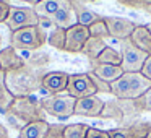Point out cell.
Listing matches in <instances>:
<instances>
[{"instance_id":"cell-1","label":"cell","mask_w":151,"mask_h":138,"mask_svg":"<svg viewBox=\"0 0 151 138\" xmlns=\"http://www.w3.org/2000/svg\"><path fill=\"white\" fill-rule=\"evenodd\" d=\"M151 88V80L143 76L141 72L124 73L119 80L111 83V94L122 101H135Z\"/></svg>"},{"instance_id":"cell-2","label":"cell","mask_w":151,"mask_h":138,"mask_svg":"<svg viewBox=\"0 0 151 138\" xmlns=\"http://www.w3.org/2000/svg\"><path fill=\"white\" fill-rule=\"evenodd\" d=\"M37 67L33 65H24L23 68L17 72L7 73V86L13 96H28L33 94L36 89H41V80L44 75H34V70Z\"/></svg>"},{"instance_id":"cell-3","label":"cell","mask_w":151,"mask_h":138,"mask_svg":"<svg viewBox=\"0 0 151 138\" xmlns=\"http://www.w3.org/2000/svg\"><path fill=\"white\" fill-rule=\"evenodd\" d=\"M5 115H12V117L18 119L23 125L36 120H46V112L42 109L41 99H37L33 94L17 96Z\"/></svg>"},{"instance_id":"cell-4","label":"cell","mask_w":151,"mask_h":138,"mask_svg":"<svg viewBox=\"0 0 151 138\" xmlns=\"http://www.w3.org/2000/svg\"><path fill=\"white\" fill-rule=\"evenodd\" d=\"M46 42V31L41 26H29L10 33V46L17 50H37Z\"/></svg>"},{"instance_id":"cell-5","label":"cell","mask_w":151,"mask_h":138,"mask_svg":"<svg viewBox=\"0 0 151 138\" xmlns=\"http://www.w3.org/2000/svg\"><path fill=\"white\" fill-rule=\"evenodd\" d=\"M75 102L76 99H73L72 96H47V98L41 99V104L46 114L57 117L60 120H67L72 115H75Z\"/></svg>"},{"instance_id":"cell-6","label":"cell","mask_w":151,"mask_h":138,"mask_svg":"<svg viewBox=\"0 0 151 138\" xmlns=\"http://www.w3.org/2000/svg\"><path fill=\"white\" fill-rule=\"evenodd\" d=\"M120 55H122V70L124 73H137V72H141L143 68V63L145 60L148 59V54L140 50L138 47H135L132 44L130 39H124L120 41Z\"/></svg>"},{"instance_id":"cell-7","label":"cell","mask_w":151,"mask_h":138,"mask_svg":"<svg viewBox=\"0 0 151 138\" xmlns=\"http://www.w3.org/2000/svg\"><path fill=\"white\" fill-rule=\"evenodd\" d=\"M39 24V17L33 8H26V7H12L10 15H8L5 26L8 28L10 33H15L18 29L23 28H29V26H37Z\"/></svg>"},{"instance_id":"cell-8","label":"cell","mask_w":151,"mask_h":138,"mask_svg":"<svg viewBox=\"0 0 151 138\" xmlns=\"http://www.w3.org/2000/svg\"><path fill=\"white\" fill-rule=\"evenodd\" d=\"M67 94L72 96L73 99H81L98 94V89H96L89 73H73V75L68 76Z\"/></svg>"},{"instance_id":"cell-9","label":"cell","mask_w":151,"mask_h":138,"mask_svg":"<svg viewBox=\"0 0 151 138\" xmlns=\"http://www.w3.org/2000/svg\"><path fill=\"white\" fill-rule=\"evenodd\" d=\"M89 37H91L89 36V29L80 23L65 29V52H70V54L83 52V47L88 42Z\"/></svg>"},{"instance_id":"cell-10","label":"cell","mask_w":151,"mask_h":138,"mask_svg":"<svg viewBox=\"0 0 151 138\" xmlns=\"http://www.w3.org/2000/svg\"><path fill=\"white\" fill-rule=\"evenodd\" d=\"M106 26L109 31V37L117 41H124L128 39L133 33V29L137 28V24L133 21L127 20V18H120V17H104Z\"/></svg>"},{"instance_id":"cell-11","label":"cell","mask_w":151,"mask_h":138,"mask_svg":"<svg viewBox=\"0 0 151 138\" xmlns=\"http://www.w3.org/2000/svg\"><path fill=\"white\" fill-rule=\"evenodd\" d=\"M68 76L70 75L65 72H47V73H44L42 80H41V89L49 93L50 96L60 94L62 91H67Z\"/></svg>"},{"instance_id":"cell-12","label":"cell","mask_w":151,"mask_h":138,"mask_svg":"<svg viewBox=\"0 0 151 138\" xmlns=\"http://www.w3.org/2000/svg\"><path fill=\"white\" fill-rule=\"evenodd\" d=\"M102 109H104V101L98 98V94L76 99L75 102V115H81V117H101Z\"/></svg>"},{"instance_id":"cell-13","label":"cell","mask_w":151,"mask_h":138,"mask_svg":"<svg viewBox=\"0 0 151 138\" xmlns=\"http://www.w3.org/2000/svg\"><path fill=\"white\" fill-rule=\"evenodd\" d=\"M24 65H26L24 59L12 46L4 47V49L0 50V70L4 73L17 72V70L23 68Z\"/></svg>"},{"instance_id":"cell-14","label":"cell","mask_w":151,"mask_h":138,"mask_svg":"<svg viewBox=\"0 0 151 138\" xmlns=\"http://www.w3.org/2000/svg\"><path fill=\"white\" fill-rule=\"evenodd\" d=\"M72 5L73 4L68 2V0H41L39 4H36L33 7V10L37 13V17L50 18L59 10H62V8H70Z\"/></svg>"},{"instance_id":"cell-15","label":"cell","mask_w":151,"mask_h":138,"mask_svg":"<svg viewBox=\"0 0 151 138\" xmlns=\"http://www.w3.org/2000/svg\"><path fill=\"white\" fill-rule=\"evenodd\" d=\"M91 73H94L98 78H101L106 83H114L124 75V70L120 65H107V63H93Z\"/></svg>"},{"instance_id":"cell-16","label":"cell","mask_w":151,"mask_h":138,"mask_svg":"<svg viewBox=\"0 0 151 138\" xmlns=\"http://www.w3.org/2000/svg\"><path fill=\"white\" fill-rule=\"evenodd\" d=\"M128 39L132 41L135 47L151 55V33L146 28V24H137V28L133 29V33Z\"/></svg>"},{"instance_id":"cell-17","label":"cell","mask_w":151,"mask_h":138,"mask_svg":"<svg viewBox=\"0 0 151 138\" xmlns=\"http://www.w3.org/2000/svg\"><path fill=\"white\" fill-rule=\"evenodd\" d=\"M50 124L47 120H36L24 124L18 132V138H46Z\"/></svg>"},{"instance_id":"cell-18","label":"cell","mask_w":151,"mask_h":138,"mask_svg":"<svg viewBox=\"0 0 151 138\" xmlns=\"http://www.w3.org/2000/svg\"><path fill=\"white\" fill-rule=\"evenodd\" d=\"M50 20L55 24V28H62V29H68V28L75 26V24L78 23L76 13H75V10H73V5L70 8H62V10H59L57 13H54L52 17H50Z\"/></svg>"},{"instance_id":"cell-19","label":"cell","mask_w":151,"mask_h":138,"mask_svg":"<svg viewBox=\"0 0 151 138\" xmlns=\"http://www.w3.org/2000/svg\"><path fill=\"white\" fill-rule=\"evenodd\" d=\"M13 99H15L13 93L7 86V73H4L0 70V114H4V115L7 114Z\"/></svg>"},{"instance_id":"cell-20","label":"cell","mask_w":151,"mask_h":138,"mask_svg":"<svg viewBox=\"0 0 151 138\" xmlns=\"http://www.w3.org/2000/svg\"><path fill=\"white\" fill-rule=\"evenodd\" d=\"M107 47V42L104 39H98V37H89L88 42L83 47V54L91 60V63H94L98 60V57L101 55V52Z\"/></svg>"},{"instance_id":"cell-21","label":"cell","mask_w":151,"mask_h":138,"mask_svg":"<svg viewBox=\"0 0 151 138\" xmlns=\"http://www.w3.org/2000/svg\"><path fill=\"white\" fill-rule=\"evenodd\" d=\"M73 10H75L76 13V20H78L80 24H83V26H91L94 21L101 20L102 17H99L98 13H94V12L88 10V8H85V5H80V4H73Z\"/></svg>"},{"instance_id":"cell-22","label":"cell","mask_w":151,"mask_h":138,"mask_svg":"<svg viewBox=\"0 0 151 138\" xmlns=\"http://www.w3.org/2000/svg\"><path fill=\"white\" fill-rule=\"evenodd\" d=\"M94 63H107V65H120L122 63V55L120 50L115 49V47L107 46L104 50L101 52V55L98 57Z\"/></svg>"},{"instance_id":"cell-23","label":"cell","mask_w":151,"mask_h":138,"mask_svg":"<svg viewBox=\"0 0 151 138\" xmlns=\"http://www.w3.org/2000/svg\"><path fill=\"white\" fill-rule=\"evenodd\" d=\"M47 44L57 50H65V29L54 28L47 36Z\"/></svg>"},{"instance_id":"cell-24","label":"cell","mask_w":151,"mask_h":138,"mask_svg":"<svg viewBox=\"0 0 151 138\" xmlns=\"http://www.w3.org/2000/svg\"><path fill=\"white\" fill-rule=\"evenodd\" d=\"M89 125L86 124H70L63 128V138H86Z\"/></svg>"},{"instance_id":"cell-25","label":"cell","mask_w":151,"mask_h":138,"mask_svg":"<svg viewBox=\"0 0 151 138\" xmlns=\"http://www.w3.org/2000/svg\"><path fill=\"white\" fill-rule=\"evenodd\" d=\"M88 29H89V36L91 37H98V39H106V37H109V31H107V26H106L104 18L94 21L91 26H88Z\"/></svg>"},{"instance_id":"cell-26","label":"cell","mask_w":151,"mask_h":138,"mask_svg":"<svg viewBox=\"0 0 151 138\" xmlns=\"http://www.w3.org/2000/svg\"><path fill=\"white\" fill-rule=\"evenodd\" d=\"M133 106H135V109H137L138 114H141V112H151V88L148 89L143 96H140L138 99H135Z\"/></svg>"},{"instance_id":"cell-27","label":"cell","mask_w":151,"mask_h":138,"mask_svg":"<svg viewBox=\"0 0 151 138\" xmlns=\"http://www.w3.org/2000/svg\"><path fill=\"white\" fill-rule=\"evenodd\" d=\"M107 132H109V137L111 138H135L130 127H117V128H112V130H107Z\"/></svg>"},{"instance_id":"cell-28","label":"cell","mask_w":151,"mask_h":138,"mask_svg":"<svg viewBox=\"0 0 151 138\" xmlns=\"http://www.w3.org/2000/svg\"><path fill=\"white\" fill-rule=\"evenodd\" d=\"M89 76H91V80H93V83H94L98 93H111V85H109V83L102 81L101 78H98V76H96L94 73H91V72H89Z\"/></svg>"},{"instance_id":"cell-29","label":"cell","mask_w":151,"mask_h":138,"mask_svg":"<svg viewBox=\"0 0 151 138\" xmlns=\"http://www.w3.org/2000/svg\"><path fill=\"white\" fill-rule=\"evenodd\" d=\"M63 128H65V125L52 124L49 127V132H47L46 138H63Z\"/></svg>"},{"instance_id":"cell-30","label":"cell","mask_w":151,"mask_h":138,"mask_svg":"<svg viewBox=\"0 0 151 138\" xmlns=\"http://www.w3.org/2000/svg\"><path fill=\"white\" fill-rule=\"evenodd\" d=\"M86 138H111V137H109L107 130H99L96 127H89L88 133H86Z\"/></svg>"},{"instance_id":"cell-31","label":"cell","mask_w":151,"mask_h":138,"mask_svg":"<svg viewBox=\"0 0 151 138\" xmlns=\"http://www.w3.org/2000/svg\"><path fill=\"white\" fill-rule=\"evenodd\" d=\"M10 10H12V5L8 2H4V0H0V23H5L10 15Z\"/></svg>"},{"instance_id":"cell-32","label":"cell","mask_w":151,"mask_h":138,"mask_svg":"<svg viewBox=\"0 0 151 138\" xmlns=\"http://www.w3.org/2000/svg\"><path fill=\"white\" fill-rule=\"evenodd\" d=\"M117 2L125 5V7H130V8H143V10H146V7L143 5L141 0H117Z\"/></svg>"},{"instance_id":"cell-33","label":"cell","mask_w":151,"mask_h":138,"mask_svg":"<svg viewBox=\"0 0 151 138\" xmlns=\"http://www.w3.org/2000/svg\"><path fill=\"white\" fill-rule=\"evenodd\" d=\"M141 73H143V76H146L148 80H151V55H148V59L145 60Z\"/></svg>"},{"instance_id":"cell-34","label":"cell","mask_w":151,"mask_h":138,"mask_svg":"<svg viewBox=\"0 0 151 138\" xmlns=\"http://www.w3.org/2000/svg\"><path fill=\"white\" fill-rule=\"evenodd\" d=\"M37 26H41L42 29H47V28H55V24L52 23V20H50V18L39 17V24H37Z\"/></svg>"},{"instance_id":"cell-35","label":"cell","mask_w":151,"mask_h":138,"mask_svg":"<svg viewBox=\"0 0 151 138\" xmlns=\"http://www.w3.org/2000/svg\"><path fill=\"white\" fill-rule=\"evenodd\" d=\"M68 2H72V4H96V2H99V0H68Z\"/></svg>"},{"instance_id":"cell-36","label":"cell","mask_w":151,"mask_h":138,"mask_svg":"<svg viewBox=\"0 0 151 138\" xmlns=\"http://www.w3.org/2000/svg\"><path fill=\"white\" fill-rule=\"evenodd\" d=\"M4 2H7V0H4ZM20 2H26V4H29V5H36V4H39L41 0H20Z\"/></svg>"},{"instance_id":"cell-37","label":"cell","mask_w":151,"mask_h":138,"mask_svg":"<svg viewBox=\"0 0 151 138\" xmlns=\"http://www.w3.org/2000/svg\"><path fill=\"white\" fill-rule=\"evenodd\" d=\"M141 2H143V5H145V7H151V0H141Z\"/></svg>"},{"instance_id":"cell-38","label":"cell","mask_w":151,"mask_h":138,"mask_svg":"<svg viewBox=\"0 0 151 138\" xmlns=\"http://www.w3.org/2000/svg\"><path fill=\"white\" fill-rule=\"evenodd\" d=\"M2 42H4V39H2V34H0V50H2Z\"/></svg>"},{"instance_id":"cell-39","label":"cell","mask_w":151,"mask_h":138,"mask_svg":"<svg viewBox=\"0 0 151 138\" xmlns=\"http://www.w3.org/2000/svg\"><path fill=\"white\" fill-rule=\"evenodd\" d=\"M148 138H151V122H150V133H148Z\"/></svg>"},{"instance_id":"cell-40","label":"cell","mask_w":151,"mask_h":138,"mask_svg":"<svg viewBox=\"0 0 151 138\" xmlns=\"http://www.w3.org/2000/svg\"><path fill=\"white\" fill-rule=\"evenodd\" d=\"M146 28L150 29V33H151V23H150V24H146Z\"/></svg>"},{"instance_id":"cell-41","label":"cell","mask_w":151,"mask_h":138,"mask_svg":"<svg viewBox=\"0 0 151 138\" xmlns=\"http://www.w3.org/2000/svg\"><path fill=\"white\" fill-rule=\"evenodd\" d=\"M146 12H150V13H151V7H148V8H146Z\"/></svg>"}]
</instances>
